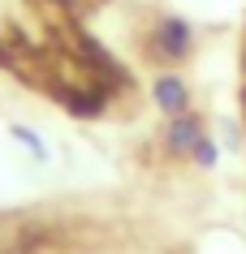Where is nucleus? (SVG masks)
I'll return each mask as SVG.
<instances>
[{"label": "nucleus", "instance_id": "obj_1", "mask_svg": "<svg viewBox=\"0 0 246 254\" xmlns=\"http://www.w3.org/2000/svg\"><path fill=\"white\" fill-rule=\"evenodd\" d=\"M151 52H156V61H181L190 52V26L181 17H164L151 35Z\"/></svg>", "mask_w": 246, "mask_h": 254}, {"label": "nucleus", "instance_id": "obj_2", "mask_svg": "<svg viewBox=\"0 0 246 254\" xmlns=\"http://www.w3.org/2000/svg\"><path fill=\"white\" fill-rule=\"evenodd\" d=\"M199 138H203V125L190 117V112H181V117L168 121V151H177V155H190L199 147Z\"/></svg>", "mask_w": 246, "mask_h": 254}, {"label": "nucleus", "instance_id": "obj_3", "mask_svg": "<svg viewBox=\"0 0 246 254\" xmlns=\"http://www.w3.org/2000/svg\"><path fill=\"white\" fill-rule=\"evenodd\" d=\"M9 138H13V142L26 151L35 164H48V160H52V147H48V138H43L35 125H22V121H13V125H9Z\"/></svg>", "mask_w": 246, "mask_h": 254}, {"label": "nucleus", "instance_id": "obj_4", "mask_svg": "<svg viewBox=\"0 0 246 254\" xmlns=\"http://www.w3.org/2000/svg\"><path fill=\"white\" fill-rule=\"evenodd\" d=\"M156 104H160L168 117H181V112L190 108V91H186V82H181V78H160V82H156Z\"/></svg>", "mask_w": 246, "mask_h": 254}, {"label": "nucleus", "instance_id": "obj_5", "mask_svg": "<svg viewBox=\"0 0 246 254\" xmlns=\"http://www.w3.org/2000/svg\"><path fill=\"white\" fill-rule=\"evenodd\" d=\"M190 155H194V164H199V168H212V164L220 160V151H216V142H212V138H199V147H194Z\"/></svg>", "mask_w": 246, "mask_h": 254}]
</instances>
